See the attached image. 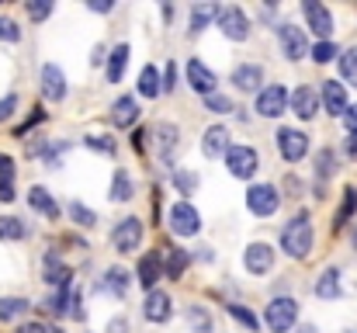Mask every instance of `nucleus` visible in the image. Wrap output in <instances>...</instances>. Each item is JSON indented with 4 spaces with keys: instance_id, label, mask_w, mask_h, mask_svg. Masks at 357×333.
I'll return each mask as SVG.
<instances>
[{
    "instance_id": "f257e3e1",
    "label": "nucleus",
    "mask_w": 357,
    "mask_h": 333,
    "mask_svg": "<svg viewBox=\"0 0 357 333\" xmlns=\"http://www.w3.org/2000/svg\"><path fill=\"white\" fill-rule=\"evenodd\" d=\"M312 243H316V229H312L309 212H298L291 222H284V229H281V250H284L291 260L309 257Z\"/></svg>"
},
{
    "instance_id": "f03ea898",
    "label": "nucleus",
    "mask_w": 357,
    "mask_h": 333,
    "mask_svg": "<svg viewBox=\"0 0 357 333\" xmlns=\"http://www.w3.org/2000/svg\"><path fill=\"white\" fill-rule=\"evenodd\" d=\"M298 320V302L291 295H278L267 302V313H264V323L271 333H288Z\"/></svg>"
},
{
    "instance_id": "7ed1b4c3",
    "label": "nucleus",
    "mask_w": 357,
    "mask_h": 333,
    "mask_svg": "<svg viewBox=\"0 0 357 333\" xmlns=\"http://www.w3.org/2000/svg\"><path fill=\"white\" fill-rule=\"evenodd\" d=\"M274 146H278V156L284 163H302L305 153H309V135L302 128H278L274 132Z\"/></svg>"
},
{
    "instance_id": "20e7f679",
    "label": "nucleus",
    "mask_w": 357,
    "mask_h": 333,
    "mask_svg": "<svg viewBox=\"0 0 357 333\" xmlns=\"http://www.w3.org/2000/svg\"><path fill=\"white\" fill-rule=\"evenodd\" d=\"M257 114L260 118H281L284 111L291 108V94H288V87L284 84H267L260 94H257Z\"/></svg>"
},
{
    "instance_id": "39448f33",
    "label": "nucleus",
    "mask_w": 357,
    "mask_h": 333,
    "mask_svg": "<svg viewBox=\"0 0 357 333\" xmlns=\"http://www.w3.org/2000/svg\"><path fill=\"white\" fill-rule=\"evenodd\" d=\"M278 45H281V52H284L288 63H298V59L309 56V35L298 24H288V21L278 24Z\"/></svg>"
},
{
    "instance_id": "423d86ee",
    "label": "nucleus",
    "mask_w": 357,
    "mask_h": 333,
    "mask_svg": "<svg viewBox=\"0 0 357 333\" xmlns=\"http://www.w3.org/2000/svg\"><path fill=\"white\" fill-rule=\"evenodd\" d=\"M167 225L174 229V236H198L202 232V216L191 202H174L167 212Z\"/></svg>"
},
{
    "instance_id": "0eeeda50",
    "label": "nucleus",
    "mask_w": 357,
    "mask_h": 333,
    "mask_svg": "<svg viewBox=\"0 0 357 333\" xmlns=\"http://www.w3.org/2000/svg\"><path fill=\"white\" fill-rule=\"evenodd\" d=\"M226 170L239 177V181H250L257 170H260V153L253 146H233L226 153Z\"/></svg>"
},
{
    "instance_id": "6e6552de",
    "label": "nucleus",
    "mask_w": 357,
    "mask_h": 333,
    "mask_svg": "<svg viewBox=\"0 0 357 333\" xmlns=\"http://www.w3.org/2000/svg\"><path fill=\"white\" fill-rule=\"evenodd\" d=\"M278 205H281V195H278V188H274V184H253V188L246 191V209H250L257 219L274 216V212H278Z\"/></svg>"
},
{
    "instance_id": "1a4fd4ad",
    "label": "nucleus",
    "mask_w": 357,
    "mask_h": 333,
    "mask_svg": "<svg viewBox=\"0 0 357 333\" xmlns=\"http://www.w3.org/2000/svg\"><path fill=\"white\" fill-rule=\"evenodd\" d=\"M112 243H115L119 253H135L139 243H142V219H135V216L121 219L119 225L112 229Z\"/></svg>"
},
{
    "instance_id": "9d476101",
    "label": "nucleus",
    "mask_w": 357,
    "mask_h": 333,
    "mask_svg": "<svg viewBox=\"0 0 357 333\" xmlns=\"http://www.w3.org/2000/svg\"><path fill=\"white\" fill-rule=\"evenodd\" d=\"M139 285L146 288V292H156V281L160 278H167V260H163V253L160 250H146V257L139 260Z\"/></svg>"
},
{
    "instance_id": "9b49d317",
    "label": "nucleus",
    "mask_w": 357,
    "mask_h": 333,
    "mask_svg": "<svg viewBox=\"0 0 357 333\" xmlns=\"http://www.w3.org/2000/svg\"><path fill=\"white\" fill-rule=\"evenodd\" d=\"M219 28H222V35L229 42H246L250 38V17L243 14V7H222Z\"/></svg>"
},
{
    "instance_id": "f8f14e48",
    "label": "nucleus",
    "mask_w": 357,
    "mask_h": 333,
    "mask_svg": "<svg viewBox=\"0 0 357 333\" xmlns=\"http://www.w3.org/2000/svg\"><path fill=\"white\" fill-rule=\"evenodd\" d=\"M302 14H305L312 35H319L323 42H330V35H333V14H330L319 0H305V3H302Z\"/></svg>"
},
{
    "instance_id": "ddd939ff",
    "label": "nucleus",
    "mask_w": 357,
    "mask_h": 333,
    "mask_svg": "<svg viewBox=\"0 0 357 333\" xmlns=\"http://www.w3.org/2000/svg\"><path fill=\"white\" fill-rule=\"evenodd\" d=\"M38 80H42V98H45V101H66V94H70V87H66V73H63L56 63H45Z\"/></svg>"
},
{
    "instance_id": "4468645a",
    "label": "nucleus",
    "mask_w": 357,
    "mask_h": 333,
    "mask_svg": "<svg viewBox=\"0 0 357 333\" xmlns=\"http://www.w3.org/2000/svg\"><path fill=\"white\" fill-rule=\"evenodd\" d=\"M153 135H156V153H160V160H163L167 167H174V153H177V146H181V128L170 125V121H160Z\"/></svg>"
},
{
    "instance_id": "2eb2a0df",
    "label": "nucleus",
    "mask_w": 357,
    "mask_h": 333,
    "mask_svg": "<svg viewBox=\"0 0 357 333\" xmlns=\"http://www.w3.org/2000/svg\"><path fill=\"white\" fill-rule=\"evenodd\" d=\"M243 267L250 271V274H267L271 267H274V250L267 246V243H250L246 246V253H243Z\"/></svg>"
},
{
    "instance_id": "dca6fc26",
    "label": "nucleus",
    "mask_w": 357,
    "mask_h": 333,
    "mask_svg": "<svg viewBox=\"0 0 357 333\" xmlns=\"http://www.w3.org/2000/svg\"><path fill=\"white\" fill-rule=\"evenodd\" d=\"M142 316L149 320V323H167L170 316H174V302H170V295L167 292H146V302H142Z\"/></svg>"
},
{
    "instance_id": "f3484780",
    "label": "nucleus",
    "mask_w": 357,
    "mask_h": 333,
    "mask_svg": "<svg viewBox=\"0 0 357 333\" xmlns=\"http://www.w3.org/2000/svg\"><path fill=\"white\" fill-rule=\"evenodd\" d=\"M229 84L243 91V94H253L260 84H264V66L260 63H239L236 70H233V77H229ZM264 91V87H260Z\"/></svg>"
},
{
    "instance_id": "a211bd4d",
    "label": "nucleus",
    "mask_w": 357,
    "mask_h": 333,
    "mask_svg": "<svg viewBox=\"0 0 357 333\" xmlns=\"http://www.w3.org/2000/svg\"><path fill=\"white\" fill-rule=\"evenodd\" d=\"M188 84H191V91H195V94H205V98H212L219 80H215V73H212V70H208L202 59H191V63H188Z\"/></svg>"
},
{
    "instance_id": "6ab92c4d",
    "label": "nucleus",
    "mask_w": 357,
    "mask_h": 333,
    "mask_svg": "<svg viewBox=\"0 0 357 333\" xmlns=\"http://www.w3.org/2000/svg\"><path fill=\"white\" fill-rule=\"evenodd\" d=\"M233 146H229V128L226 125H208L205 128V135H202V153L205 156H222L226 160V153H229Z\"/></svg>"
},
{
    "instance_id": "aec40b11",
    "label": "nucleus",
    "mask_w": 357,
    "mask_h": 333,
    "mask_svg": "<svg viewBox=\"0 0 357 333\" xmlns=\"http://www.w3.org/2000/svg\"><path fill=\"white\" fill-rule=\"evenodd\" d=\"M323 108L330 111L333 118H344L351 111V101H347V87L340 80H326L323 84Z\"/></svg>"
},
{
    "instance_id": "412c9836",
    "label": "nucleus",
    "mask_w": 357,
    "mask_h": 333,
    "mask_svg": "<svg viewBox=\"0 0 357 333\" xmlns=\"http://www.w3.org/2000/svg\"><path fill=\"white\" fill-rule=\"evenodd\" d=\"M42 274H45V281H49V285H56V288L73 285V271L63 264V257H59L56 250H49V253L42 257Z\"/></svg>"
},
{
    "instance_id": "4be33fe9",
    "label": "nucleus",
    "mask_w": 357,
    "mask_h": 333,
    "mask_svg": "<svg viewBox=\"0 0 357 333\" xmlns=\"http://www.w3.org/2000/svg\"><path fill=\"white\" fill-rule=\"evenodd\" d=\"M291 111H295L302 121H312L316 111H319V94H316L309 84L298 87V91H291Z\"/></svg>"
},
{
    "instance_id": "5701e85b",
    "label": "nucleus",
    "mask_w": 357,
    "mask_h": 333,
    "mask_svg": "<svg viewBox=\"0 0 357 333\" xmlns=\"http://www.w3.org/2000/svg\"><path fill=\"white\" fill-rule=\"evenodd\" d=\"M340 278H344L340 267H326V271L319 274L316 288H312L316 299H326V302H330V299H340V295H344V281H340Z\"/></svg>"
},
{
    "instance_id": "b1692460",
    "label": "nucleus",
    "mask_w": 357,
    "mask_h": 333,
    "mask_svg": "<svg viewBox=\"0 0 357 333\" xmlns=\"http://www.w3.org/2000/svg\"><path fill=\"white\" fill-rule=\"evenodd\" d=\"M139 94L146 98V101H153V98H160L163 94V77H160V70L153 66V63H146L142 70H139Z\"/></svg>"
},
{
    "instance_id": "393cba45",
    "label": "nucleus",
    "mask_w": 357,
    "mask_h": 333,
    "mask_svg": "<svg viewBox=\"0 0 357 333\" xmlns=\"http://www.w3.org/2000/svg\"><path fill=\"white\" fill-rule=\"evenodd\" d=\"M28 205H31L35 212H42L45 219H59V216H63V209L52 202V195H49L42 184H35V188L28 191Z\"/></svg>"
},
{
    "instance_id": "a878e982",
    "label": "nucleus",
    "mask_w": 357,
    "mask_h": 333,
    "mask_svg": "<svg viewBox=\"0 0 357 333\" xmlns=\"http://www.w3.org/2000/svg\"><path fill=\"white\" fill-rule=\"evenodd\" d=\"M128 271H121V267H108L105 271V281H101V292H108L112 299H125L128 295Z\"/></svg>"
},
{
    "instance_id": "bb28decb",
    "label": "nucleus",
    "mask_w": 357,
    "mask_h": 333,
    "mask_svg": "<svg viewBox=\"0 0 357 333\" xmlns=\"http://www.w3.org/2000/svg\"><path fill=\"white\" fill-rule=\"evenodd\" d=\"M135 118H139V105H135V98H125V94H121L119 101L112 105V121H115L119 128H128Z\"/></svg>"
},
{
    "instance_id": "cd10ccee",
    "label": "nucleus",
    "mask_w": 357,
    "mask_h": 333,
    "mask_svg": "<svg viewBox=\"0 0 357 333\" xmlns=\"http://www.w3.org/2000/svg\"><path fill=\"white\" fill-rule=\"evenodd\" d=\"M125 66H128V42H119L108 56V84H121Z\"/></svg>"
},
{
    "instance_id": "c85d7f7f",
    "label": "nucleus",
    "mask_w": 357,
    "mask_h": 333,
    "mask_svg": "<svg viewBox=\"0 0 357 333\" xmlns=\"http://www.w3.org/2000/svg\"><path fill=\"white\" fill-rule=\"evenodd\" d=\"M354 216H357V188L351 184V188L344 191V205L337 209V219H333V229H337V232H340V229H347Z\"/></svg>"
},
{
    "instance_id": "c756f323",
    "label": "nucleus",
    "mask_w": 357,
    "mask_h": 333,
    "mask_svg": "<svg viewBox=\"0 0 357 333\" xmlns=\"http://www.w3.org/2000/svg\"><path fill=\"white\" fill-rule=\"evenodd\" d=\"M219 14H222V7H215V3H198V7H191V35L205 31V28L212 24V17H219Z\"/></svg>"
},
{
    "instance_id": "7c9ffc66",
    "label": "nucleus",
    "mask_w": 357,
    "mask_h": 333,
    "mask_svg": "<svg viewBox=\"0 0 357 333\" xmlns=\"http://www.w3.org/2000/svg\"><path fill=\"white\" fill-rule=\"evenodd\" d=\"M188 264H191V253L181 250V246H174V250L167 253V278H170V281H181V278L188 274Z\"/></svg>"
},
{
    "instance_id": "2f4dec72",
    "label": "nucleus",
    "mask_w": 357,
    "mask_h": 333,
    "mask_svg": "<svg viewBox=\"0 0 357 333\" xmlns=\"http://www.w3.org/2000/svg\"><path fill=\"white\" fill-rule=\"evenodd\" d=\"M28 313H31V302H28V299H17V295L0 299V320H3V323H14V320H21V316H28Z\"/></svg>"
},
{
    "instance_id": "473e14b6",
    "label": "nucleus",
    "mask_w": 357,
    "mask_h": 333,
    "mask_svg": "<svg viewBox=\"0 0 357 333\" xmlns=\"http://www.w3.org/2000/svg\"><path fill=\"white\" fill-rule=\"evenodd\" d=\"M132 195H135V188H132V177H128V170H115V177H112V202H132Z\"/></svg>"
},
{
    "instance_id": "72a5a7b5",
    "label": "nucleus",
    "mask_w": 357,
    "mask_h": 333,
    "mask_svg": "<svg viewBox=\"0 0 357 333\" xmlns=\"http://www.w3.org/2000/svg\"><path fill=\"white\" fill-rule=\"evenodd\" d=\"M70 309H73V285H63V288H56V295L49 299V313H52V316H70Z\"/></svg>"
},
{
    "instance_id": "f704fd0d",
    "label": "nucleus",
    "mask_w": 357,
    "mask_h": 333,
    "mask_svg": "<svg viewBox=\"0 0 357 333\" xmlns=\"http://www.w3.org/2000/svg\"><path fill=\"white\" fill-rule=\"evenodd\" d=\"M28 236V225L14 216H0V239L3 243H14V239H24Z\"/></svg>"
},
{
    "instance_id": "c9c22d12",
    "label": "nucleus",
    "mask_w": 357,
    "mask_h": 333,
    "mask_svg": "<svg viewBox=\"0 0 357 333\" xmlns=\"http://www.w3.org/2000/svg\"><path fill=\"white\" fill-rule=\"evenodd\" d=\"M312 167H316V177H319V181L333 177V170H337V153H333V149H319L316 160H312Z\"/></svg>"
},
{
    "instance_id": "e433bc0d",
    "label": "nucleus",
    "mask_w": 357,
    "mask_h": 333,
    "mask_svg": "<svg viewBox=\"0 0 357 333\" xmlns=\"http://www.w3.org/2000/svg\"><path fill=\"white\" fill-rule=\"evenodd\" d=\"M188 323L195 333H212V313L205 306H188Z\"/></svg>"
},
{
    "instance_id": "4c0bfd02",
    "label": "nucleus",
    "mask_w": 357,
    "mask_h": 333,
    "mask_svg": "<svg viewBox=\"0 0 357 333\" xmlns=\"http://www.w3.org/2000/svg\"><path fill=\"white\" fill-rule=\"evenodd\" d=\"M226 313L233 316V320H239L246 330H253V333H260V320H257V313H250L246 306H236V302H226Z\"/></svg>"
},
{
    "instance_id": "58836bf2",
    "label": "nucleus",
    "mask_w": 357,
    "mask_h": 333,
    "mask_svg": "<svg viewBox=\"0 0 357 333\" xmlns=\"http://www.w3.org/2000/svg\"><path fill=\"white\" fill-rule=\"evenodd\" d=\"M340 77H344V84L357 87V45H351V49L340 56Z\"/></svg>"
},
{
    "instance_id": "ea45409f",
    "label": "nucleus",
    "mask_w": 357,
    "mask_h": 333,
    "mask_svg": "<svg viewBox=\"0 0 357 333\" xmlns=\"http://www.w3.org/2000/svg\"><path fill=\"white\" fill-rule=\"evenodd\" d=\"M170 181H174V188H177V195H195V188H198V177H195L191 170H177V167H174V174H170Z\"/></svg>"
},
{
    "instance_id": "a19ab883",
    "label": "nucleus",
    "mask_w": 357,
    "mask_h": 333,
    "mask_svg": "<svg viewBox=\"0 0 357 333\" xmlns=\"http://www.w3.org/2000/svg\"><path fill=\"white\" fill-rule=\"evenodd\" d=\"M70 219L77 222V225H84V229H94L98 225V212L87 209V205H80V202H73L70 205Z\"/></svg>"
},
{
    "instance_id": "79ce46f5",
    "label": "nucleus",
    "mask_w": 357,
    "mask_h": 333,
    "mask_svg": "<svg viewBox=\"0 0 357 333\" xmlns=\"http://www.w3.org/2000/svg\"><path fill=\"white\" fill-rule=\"evenodd\" d=\"M337 56H344L333 42H316L312 45V63H319V66H326V63H333Z\"/></svg>"
},
{
    "instance_id": "37998d69",
    "label": "nucleus",
    "mask_w": 357,
    "mask_h": 333,
    "mask_svg": "<svg viewBox=\"0 0 357 333\" xmlns=\"http://www.w3.org/2000/svg\"><path fill=\"white\" fill-rule=\"evenodd\" d=\"M84 146H87V149H98V153H108V156L119 149V142H115L112 135H87Z\"/></svg>"
},
{
    "instance_id": "c03bdc74",
    "label": "nucleus",
    "mask_w": 357,
    "mask_h": 333,
    "mask_svg": "<svg viewBox=\"0 0 357 333\" xmlns=\"http://www.w3.org/2000/svg\"><path fill=\"white\" fill-rule=\"evenodd\" d=\"M205 108L212 111V114H229V111H233V101H229L226 94H212V98H205Z\"/></svg>"
},
{
    "instance_id": "a18cd8bd",
    "label": "nucleus",
    "mask_w": 357,
    "mask_h": 333,
    "mask_svg": "<svg viewBox=\"0 0 357 333\" xmlns=\"http://www.w3.org/2000/svg\"><path fill=\"white\" fill-rule=\"evenodd\" d=\"M0 42H21V28L10 17H0Z\"/></svg>"
},
{
    "instance_id": "49530a36",
    "label": "nucleus",
    "mask_w": 357,
    "mask_h": 333,
    "mask_svg": "<svg viewBox=\"0 0 357 333\" xmlns=\"http://www.w3.org/2000/svg\"><path fill=\"white\" fill-rule=\"evenodd\" d=\"M49 14H52V3H49V0H31V3H28V17H31V21H45Z\"/></svg>"
},
{
    "instance_id": "de8ad7c7",
    "label": "nucleus",
    "mask_w": 357,
    "mask_h": 333,
    "mask_svg": "<svg viewBox=\"0 0 357 333\" xmlns=\"http://www.w3.org/2000/svg\"><path fill=\"white\" fill-rule=\"evenodd\" d=\"M177 87V63L170 59L167 66H163V91H174Z\"/></svg>"
},
{
    "instance_id": "09e8293b",
    "label": "nucleus",
    "mask_w": 357,
    "mask_h": 333,
    "mask_svg": "<svg viewBox=\"0 0 357 333\" xmlns=\"http://www.w3.org/2000/svg\"><path fill=\"white\" fill-rule=\"evenodd\" d=\"M17 108V94H7V98H0V121H7L10 114Z\"/></svg>"
},
{
    "instance_id": "8fccbe9b",
    "label": "nucleus",
    "mask_w": 357,
    "mask_h": 333,
    "mask_svg": "<svg viewBox=\"0 0 357 333\" xmlns=\"http://www.w3.org/2000/svg\"><path fill=\"white\" fill-rule=\"evenodd\" d=\"M0 202H14V177H0Z\"/></svg>"
},
{
    "instance_id": "3c124183",
    "label": "nucleus",
    "mask_w": 357,
    "mask_h": 333,
    "mask_svg": "<svg viewBox=\"0 0 357 333\" xmlns=\"http://www.w3.org/2000/svg\"><path fill=\"white\" fill-rule=\"evenodd\" d=\"M344 128H347V135H357V105H351V111L344 114Z\"/></svg>"
},
{
    "instance_id": "603ef678",
    "label": "nucleus",
    "mask_w": 357,
    "mask_h": 333,
    "mask_svg": "<svg viewBox=\"0 0 357 333\" xmlns=\"http://www.w3.org/2000/svg\"><path fill=\"white\" fill-rule=\"evenodd\" d=\"M38 121H45V111H42V108H35V114H31L24 125H17V135H24V132H28L31 125H38Z\"/></svg>"
},
{
    "instance_id": "864d4df0",
    "label": "nucleus",
    "mask_w": 357,
    "mask_h": 333,
    "mask_svg": "<svg viewBox=\"0 0 357 333\" xmlns=\"http://www.w3.org/2000/svg\"><path fill=\"white\" fill-rule=\"evenodd\" d=\"M0 177H14V160L7 153H0Z\"/></svg>"
},
{
    "instance_id": "5fc2aeb1",
    "label": "nucleus",
    "mask_w": 357,
    "mask_h": 333,
    "mask_svg": "<svg viewBox=\"0 0 357 333\" xmlns=\"http://www.w3.org/2000/svg\"><path fill=\"white\" fill-rule=\"evenodd\" d=\"M17 333H52V330H49V327H42V323H21Z\"/></svg>"
},
{
    "instance_id": "6e6d98bb",
    "label": "nucleus",
    "mask_w": 357,
    "mask_h": 333,
    "mask_svg": "<svg viewBox=\"0 0 357 333\" xmlns=\"http://www.w3.org/2000/svg\"><path fill=\"white\" fill-rule=\"evenodd\" d=\"M108 333H128V320H125V316L112 320V323H108Z\"/></svg>"
},
{
    "instance_id": "4d7b16f0",
    "label": "nucleus",
    "mask_w": 357,
    "mask_h": 333,
    "mask_svg": "<svg viewBox=\"0 0 357 333\" xmlns=\"http://www.w3.org/2000/svg\"><path fill=\"white\" fill-rule=\"evenodd\" d=\"M344 153H347L351 160H357V135H347V139H344Z\"/></svg>"
},
{
    "instance_id": "13d9d810",
    "label": "nucleus",
    "mask_w": 357,
    "mask_h": 333,
    "mask_svg": "<svg viewBox=\"0 0 357 333\" xmlns=\"http://www.w3.org/2000/svg\"><path fill=\"white\" fill-rule=\"evenodd\" d=\"M91 10H98V14H108V10H112V3H101V0H94V3H91Z\"/></svg>"
},
{
    "instance_id": "bf43d9fd",
    "label": "nucleus",
    "mask_w": 357,
    "mask_h": 333,
    "mask_svg": "<svg viewBox=\"0 0 357 333\" xmlns=\"http://www.w3.org/2000/svg\"><path fill=\"white\" fill-rule=\"evenodd\" d=\"M142 139H146V128H139V132H135V149H139V153H142Z\"/></svg>"
},
{
    "instance_id": "052dcab7",
    "label": "nucleus",
    "mask_w": 357,
    "mask_h": 333,
    "mask_svg": "<svg viewBox=\"0 0 357 333\" xmlns=\"http://www.w3.org/2000/svg\"><path fill=\"white\" fill-rule=\"evenodd\" d=\"M298 333H319V330H316V327L309 323V327H298Z\"/></svg>"
},
{
    "instance_id": "680f3d73",
    "label": "nucleus",
    "mask_w": 357,
    "mask_h": 333,
    "mask_svg": "<svg viewBox=\"0 0 357 333\" xmlns=\"http://www.w3.org/2000/svg\"><path fill=\"white\" fill-rule=\"evenodd\" d=\"M354 246H357V229H354Z\"/></svg>"
}]
</instances>
